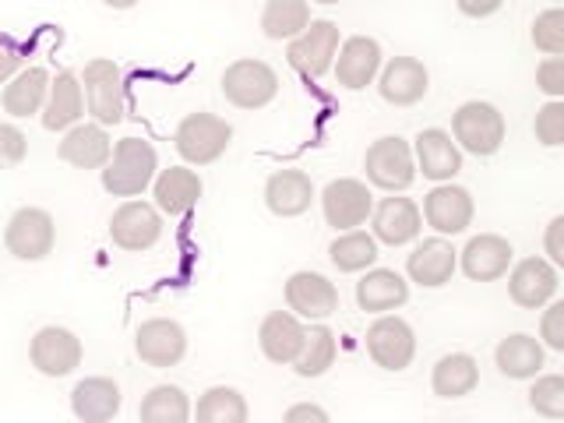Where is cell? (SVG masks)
Returning <instances> with one entry per match:
<instances>
[{"instance_id": "obj_47", "label": "cell", "mask_w": 564, "mask_h": 423, "mask_svg": "<svg viewBox=\"0 0 564 423\" xmlns=\"http://www.w3.org/2000/svg\"><path fill=\"white\" fill-rule=\"evenodd\" d=\"M286 423H300V420H317V423H328V410H322V405H311V402H304V405H290L286 410V416H282Z\"/></svg>"}, {"instance_id": "obj_26", "label": "cell", "mask_w": 564, "mask_h": 423, "mask_svg": "<svg viewBox=\"0 0 564 423\" xmlns=\"http://www.w3.org/2000/svg\"><path fill=\"white\" fill-rule=\"evenodd\" d=\"M314 202V181L304 170H275L264 181V205L279 219H296L304 216Z\"/></svg>"}, {"instance_id": "obj_17", "label": "cell", "mask_w": 564, "mask_h": 423, "mask_svg": "<svg viewBox=\"0 0 564 423\" xmlns=\"http://www.w3.org/2000/svg\"><path fill=\"white\" fill-rule=\"evenodd\" d=\"M286 307L304 322H325L339 311V290L322 272H293L286 279Z\"/></svg>"}, {"instance_id": "obj_2", "label": "cell", "mask_w": 564, "mask_h": 423, "mask_svg": "<svg viewBox=\"0 0 564 423\" xmlns=\"http://www.w3.org/2000/svg\"><path fill=\"white\" fill-rule=\"evenodd\" d=\"M448 134L455 138V145L463 152H469L476 159H490V155L501 152L505 138H508V123H505V113L494 102L473 99V102H463L452 113Z\"/></svg>"}, {"instance_id": "obj_8", "label": "cell", "mask_w": 564, "mask_h": 423, "mask_svg": "<svg viewBox=\"0 0 564 423\" xmlns=\"http://www.w3.org/2000/svg\"><path fill=\"white\" fill-rule=\"evenodd\" d=\"M53 243H57V223L46 208H35V205H25L18 208L14 216L8 219V229H4V247L8 254L18 258V261H43Z\"/></svg>"}, {"instance_id": "obj_9", "label": "cell", "mask_w": 564, "mask_h": 423, "mask_svg": "<svg viewBox=\"0 0 564 423\" xmlns=\"http://www.w3.org/2000/svg\"><path fill=\"white\" fill-rule=\"evenodd\" d=\"M364 346H367V357L381 370H392V375L405 370L416 357V335L410 322H402L399 314H378V322L364 335Z\"/></svg>"}, {"instance_id": "obj_22", "label": "cell", "mask_w": 564, "mask_h": 423, "mask_svg": "<svg viewBox=\"0 0 564 423\" xmlns=\"http://www.w3.org/2000/svg\"><path fill=\"white\" fill-rule=\"evenodd\" d=\"M511 261H516V247H511V240H505L498 234L473 237L463 251H458V269H463L466 279H473V282L501 279L511 269Z\"/></svg>"}, {"instance_id": "obj_48", "label": "cell", "mask_w": 564, "mask_h": 423, "mask_svg": "<svg viewBox=\"0 0 564 423\" xmlns=\"http://www.w3.org/2000/svg\"><path fill=\"white\" fill-rule=\"evenodd\" d=\"M106 8H113V11H131V8H138L141 0H102Z\"/></svg>"}, {"instance_id": "obj_34", "label": "cell", "mask_w": 564, "mask_h": 423, "mask_svg": "<svg viewBox=\"0 0 564 423\" xmlns=\"http://www.w3.org/2000/svg\"><path fill=\"white\" fill-rule=\"evenodd\" d=\"M311 25V4L307 0H264L261 11V32L269 40L282 43V40H296L300 32Z\"/></svg>"}, {"instance_id": "obj_16", "label": "cell", "mask_w": 564, "mask_h": 423, "mask_svg": "<svg viewBox=\"0 0 564 423\" xmlns=\"http://www.w3.org/2000/svg\"><path fill=\"white\" fill-rule=\"evenodd\" d=\"M381 43L375 35H349V40L339 43V53H335V82L349 93H360V88L375 85L378 70H381Z\"/></svg>"}, {"instance_id": "obj_41", "label": "cell", "mask_w": 564, "mask_h": 423, "mask_svg": "<svg viewBox=\"0 0 564 423\" xmlns=\"http://www.w3.org/2000/svg\"><path fill=\"white\" fill-rule=\"evenodd\" d=\"M25 155H29V134L18 123H0V170L25 163Z\"/></svg>"}, {"instance_id": "obj_12", "label": "cell", "mask_w": 564, "mask_h": 423, "mask_svg": "<svg viewBox=\"0 0 564 423\" xmlns=\"http://www.w3.org/2000/svg\"><path fill=\"white\" fill-rule=\"evenodd\" d=\"M134 352L141 364H149L155 370L176 367L187 357V332L173 317H149L134 332Z\"/></svg>"}, {"instance_id": "obj_39", "label": "cell", "mask_w": 564, "mask_h": 423, "mask_svg": "<svg viewBox=\"0 0 564 423\" xmlns=\"http://www.w3.org/2000/svg\"><path fill=\"white\" fill-rule=\"evenodd\" d=\"M533 46L546 53V57H561L564 53V11L561 8H546L543 14H536Z\"/></svg>"}, {"instance_id": "obj_5", "label": "cell", "mask_w": 564, "mask_h": 423, "mask_svg": "<svg viewBox=\"0 0 564 423\" xmlns=\"http://www.w3.org/2000/svg\"><path fill=\"white\" fill-rule=\"evenodd\" d=\"M364 173H367V184H375L388 194L413 187L416 181L413 145L399 134H384L378 141H370L364 152Z\"/></svg>"}, {"instance_id": "obj_29", "label": "cell", "mask_w": 564, "mask_h": 423, "mask_svg": "<svg viewBox=\"0 0 564 423\" xmlns=\"http://www.w3.org/2000/svg\"><path fill=\"white\" fill-rule=\"evenodd\" d=\"M123 395L113 378H85L70 392V413L85 423H106L120 413Z\"/></svg>"}, {"instance_id": "obj_35", "label": "cell", "mask_w": 564, "mask_h": 423, "mask_svg": "<svg viewBox=\"0 0 564 423\" xmlns=\"http://www.w3.org/2000/svg\"><path fill=\"white\" fill-rule=\"evenodd\" d=\"M335 352H339V346H335V332L328 325H314L304 332V346H300L296 360L290 367L296 370V378H322L335 364Z\"/></svg>"}, {"instance_id": "obj_40", "label": "cell", "mask_w": 564, "mask_h": 423, "mask_svg": "<svg viewBox=\"0 0 564 423\" xmlns=\"http://www.w3.org/2000/svg\"><path fill=\"white\" fill-rule=\"evenodd\" d=\"M533 131H536V141L546 149H557L564 141V102L561 99H551L546 106L536 110V120H533Z\"/></svg>"}, {"instance_id": "obj_28", "label": "cell", "mask_w": 564, "mask_h": 423, "mask_svg": "<svg viewBox=\"0 0 564 423\" xmlns=\"http://www.w3.org/2000/svg\"><path fill=\"white\" fill-rule=\"evenodd\" d=\"M410 300V282L395 269H367L357 282V304L367 314H392Z\"/></svg>"}, {"instance_id": "obj_36", "label": "cell", "mask_w": 564, "mask_h": 423, "mask_svg": "<svg viewBox=\"0 0 564 423\" xmlns=\"http://www.w3.org/2000/svg\"><path fill=\"white\" fill-rule=\"evenodd\" d=\"M138 416L145 423H187L191 399L184 388H176V384H155L152 392L141 399Z\"/></svg>"}, {"instance_id": "obj_20", "label": "cell", "mask_w": 564, "mask_h": 423, "mask_svg": "<svg viewBox=\"0 0 564 423\" xmlns=\"http://www.w3.org/2000/svg\"><path fill=\"white\" fill-rule=\"evenodd\" d=\"M431 88V70L416 57H392L378 70V93L388 106H416Z\"/></svg>"}, {"instance_id": "obj_45", "label": "cell", "mask_w": 564, "mask_h": 423, "mask_svg": "<svg viewBox=\"0 0 564 423\" xmlns=\"http://www.w3.org/2000/svg\"><path fill=\"white\" fill-rule=\"evenodd\" d=\"M18 70H22V53H18L8 35H0V85H8Z\"/></svg>"}, {"instance_id": "obj_1", "label": "cell", "mask_w": 564, "mask_h": 423, "mask_svg": "<svg viewBox=\"0 0 564 423\" xmlns=\"http://www.w3.org/2000/svg\"><path fill=\"white\" fill-rule=\"evenodd\" d=\"M102 191L113 194V198H138L145 194V187H152L155 173H159V155L152 149V141L145 138H120L110 163L102 170Z\"/></svg>"}, {"instance_id": "obj_3", "label": "cell", "mask_w": 564, "mask_h": 423, "mask_svg": "<svg viewBox=\"0 0 564 423\" xmlns=\"http://www.w3.org/2000/svg\"><path fill=\"white\" fill-rule=\"evenodd\" d=\"M229 145H234V128H229V120H223L216 113L198 110L176 123L173 149L181 152L187 166H212L216 159L226 155Z\"/></svg>"}, {"instance_id": "obj_4", "label": "cell", "mask_w": 564, "mask_h": 423, "mask_svg": "<svg viewBox=\"0 0 564 423\" xmlns=\"http://www.w3.org/2000/svg\"><path fill=\"white\" fill-rule=\"evenodd\" d=\"M85 113L102 128H117L128 113V93H123V75L110 57H96L85 64L82 75Z\"/></svg>"}, {"instance_id": "obj_19", "label": "cell", "mask_w": 564, "mask_h": 423, "mask_svg": "<svg viewBox=\"0 0 564 423\" xmlns=\"http://www.w3.org/2000/svg\"><path fill=\"white\" fill-rule=\"evenodd\" d=\"M413 163L416 173H423L434 184L455 181L458 170H463V149L455 145V138L441 128H427L420 131L413 141Z\"/></svg>"}, {"instance_id": "obj_10", "label": "cell", "mask_w": 564, "mask_h": 423, "mask_svg": "<svg viewBox=\"0 0 564 423\" xmlns=\"http://www.w3.org/2000/svg\"><path fill=\"white\" fill-rule=\"evenodd\" d=\"M163 237V212L149 202H134L128 198L110 219V240L120 251H131V254H141V251H152Z\"/></svg>"}, {"instance_id": "obj_44", "label": "cell", "mask_w": 564, "mask_h": 423, "mask_svg": "<svg viewBox=\"0 0 564 423\" xmlns=\"http://www.w3.org/2000/svg\"><path fill=\"white\" fill-rule=\"evenodd\" d=\"M561 234H564V216H554L551 223H546V234H543V251H546V261L551 264H564V240H561Z\"/></svg>"}, {"instance_id": "obj_38", "label": "cell", "mask_w": 564, "mask_h": 423, "mask_svg": "<svg viewBox=\"0 0 564 423\" xmlns=\"http://www.w3.org/2000/svg\"><path fill=\"white\" fill-rule=\"evenodd\" d=\"M529 410L546 416V420H561L564 416V378L561 375H536V384L529 388Z\"/></svg>"}, {"instance_id": "obj_25", "label": "cell", "mask_w": 564, "mask_h": 423, "mask_svg": "<svg viewBox=\"0 0 564 423\" xmlns=\"http://www.w3.org/2000/svg\"><path fill=\"white\" fill-rule=\"evenodd\" d=\"M40 117L46 131H67V128H75V123H82L85 93L75 70H57V78H50V93H46Z\"/></svg>"}, {"instance_id": "obj_6", "label": "cell", "mask_w": 564, "mask_h": 423, "mask_svg": "<svg viewBox=\"0 0 564 423\" xmlns=\"http://www.w3.org/2000/svg\"><path fill=\"white\" fill-rule=\"evenodd\" d=\"M223 96L237 110H264L279 96V75L272 64L243 57L223 70Z\"/></svg>"}, {"instance_id": "obj_42", "label": "cell", "mask_w": 564, "mask_h": 423, "mask_svg": "<svg viewBox=\"0 0 564 423\" xmlns=\"http://www.w3.org/2000/svg\"><path fill=\"white\" fill-rule=\"evenodd\" d=\"M543 317H540V339L546 349L554 352H564V300H551V304L540 307Z\"/></svg>"}, {"instance_id": "obj_11", "label": "cell", "mask_w": 564, "mask_h": 423, "mask_svg": "<svg viewBox=\"0 0 564 423\" xmlns=\"http://www.w3.org/2000/svg\"><path fill=\"white\" fill-rule=\"evenodd\" d=\"M29 360L43 378H67L82 367V339L70 328L46 325L32 335Z\"/></svg>"}, {"instance_id": "obj_24", "label": "cell", "mask_w": 564, "mask_h": 423, "mask_svg": "<svg viewBox=\"0 0 564 423\" xmlns=\"http://www.w3.org/2000/svg\"><path fill=\"white\" fill-rule=\"evenodd\" d=\"M110 152H113V141L106 134L102 123H96V120L67 128L57 145V155L75 170H102L110 163Z\"/></svg>"}, {"instance_id": "obj_27", "label": "cell", "mask_w": 564, "mask_h": 423, "mask_svg": "<svg viewBox=\"0 0 564 423\" xmlns=\"http://www.w3.org/2000/svg\"><path fill=\"white\" fill-rule=\"evenodd\" d=\"M304 325L293 311H272L258 328V346L264 352V360H272L279 367H290L296 360L300 346H304Z\"/></svg>"}, {"instance_id": "obj_31", "label": "cell", "mask_w": 564, "mask_h": 423, "mask_svg": "<svg viewBox=\"0 0 564 423\" xmlns=\"http://www.w3.org/2000/svg\"><path fill=\"white\" fill-rule=\"evenodd\" d=\"M46 93H50V70L46 67H25L4 85V96H0V102H4L8 117L25 120V117L43 113Z\"/></svg>"}, {"instance_id": "obj_33", "label": "cell", "mask_w": 564, "mask_h": 423, "mask_svg": "<svg viewBox=\"0 0 564 423\" xmlns=\"http://www.w3.org/2000/svg\"><path fill=\"white\" fill-rule=\"evenodd\" d=\"M328 258L335 269L346 275L367 272V269H375V261H378V240L375 234H364V229H346V234L332 240Z\"/></svg>"}, {"instance_id": "obj_23", "label": "cell", "mask_w": 564, "mask_h": 423, "mask_svg": "<svg viewBox=\"0 0 564 423\" xmlns=\"http://www.w3.org/2000/svg\"><path fill=\"white\" fill-rule=\"evenodd\" d=\"M202 176L194 173L191 166H170V170H159L155 181H152V198H155V208L163 212L170 219H181L187 212H194L202 198Z\"/></svg>"}, {"instance_id": "obj_15", "label": "cell", "mask_w": 564, "mask_h": 423, "mask_svg": "<svg viewBox=\"0 0 564 423\" xmlns=\"http://www.w3.org/2000/svg\"><path fill=\"white\" fill-rule=\"evenodd\" d=\"M508 275V296L511 304L522 311H540L543 304H551L557 296V264H551L546 258H522L516 269L505 272Z\"/></svg>"}, {"instance_id": "obj_46", "label": "cell", "mask_w": 564, "mask_h": 423, "mask_svg": "<svg viewBox=\"0 0 564 423\" xmlns=\"http://www.w3.org/2000/svg\"><path fill=\"white\" fill-rule=\"evenodd\" d=\"M455 4L466 18H490L505 8V0H455Z\"/></svg>"}, {"instance_id": "obj_32", "label": "cell", "mask_w": 564, "mask_h": 423, "mask_svg": "<svg viewBox=\"0 0 564 423\" xmlns=\"http://www.w3.org/2000/svg\"><path fill=\"white\" fill-rule=\"evenodd\" d=\"M480 384V364L469 352H448L431 370V388L437 399H466Z\"/></svg>"}, {"instance_id": "obj_30", "label": "cell", "mask_w": 564, "mask_h": 423, "mask_svg": "<svg viewBox=\"0 0 564 423\" xmlns=\"http://www.w3.org/2000/svg\"><path fill=\"white\" fill-rule=\"evenodd\" d=\"M543 360H546L543 343L533 339V335H525V332L508 335V339H501L498 349H494V364H498V370L511 381L536 378L543 370Z\"/></svg>"}, {"instance_id": "obj_43", "label": "cell", "mask_w": 564, "mask_h": 423, "mask_svg": "<svg viewBox=\"0 0 564 423\" xmlns=\"http://www.w3.org/2000/svg\"><path fill=\"white\" fill-rule=\"evenodd\" d=\"M536 88L546 99H561L564 96V57H546L536 67Z\"/></svg>"}, {"instance_id": "obj_21", "label": "cell", "mask_w": 564, "mask_h": 423, "mask_svg": "<svg viewBox=\"0 0 564 423\" xmlns=\"http://www.w3.org/2000/svg\"><path fill=\"white\" fill-rule=\"evenodd\" d=\"M458 269V251L445 240V237H431L413 247V254L405 258V275L410 282L423 290H441L448 286L452 275Z\"/></svg>"}, {"instance_id": "obj_49", "label": "cell", "mask_w": 564, "mask_h": 423, "mask_svg": "<svg viewBox=\"0 0 564 423\" xmlns=\"http://www.w3.org/2000/svg\"><path fill=\"white\" fill-rule=\"evenodd\" d=\"M307 4H339V0H307Z\"/></svg>"}, {"instance_id": "obj_37", "label": "cell", "mask_w": 564, "mask_h": 423, "mask_svg": "<svg viewBox=\"0 0 564 423\" xmlns=\"http://www.w3.org/2000/svg\"><path fill=\"white\" fill-rule=\"evenodd\" d=\"M202 423H243L247 420V402L237 388L216 384L198 399V405L191 410Z\"/></svg>"}, {"instance_id": "obj_18", "label": "cell", "mask_w": 564, "mask_h": 423, "mask_svg": "<svg viewBox=\"0 0 564 423\" xmlns=\"http://www.w3.org/2000/svg\"><path fill=\"white\" fill-rule=\"evenodd\" d=\"M423 229V216H420V205L413 198H381L375 208H370V234H375L378 243L388 247H405L420 237Z\"/></svg>"}, {"instance_id": "obj_7", "label": "cell", "mask_w": 564, "mask_h": 423, "mask_svg": "<svg viewBox=\"0 0 564 423\" xmlns=\"http://www.w3.org/2000/svg\"><path fill=\"white\" fill-rule=\"evenodd\" d=\"M339 25L328 22V18H311V25L290 40L286 46V61L300 70L304 78H322L332 70L335 53H339Z\"/></svg>"}, {"instance_id": "obj_14", "label": "cell", "mask_w": 564, "mask_h": 423, "mask_svg": "<svg viewBox=\"0 0 564 423\" xmlns=\"http://www.w3.org/2000/svg\"><path fill=\"white\" fill-rule=\"evenodd\" d=\"M370 208H375V198H370V187L357 176H339L322 191V212L325 223L335 229V234H346V229H357L370 219Z\"/></svg>"}, {"instance_id": "obj_13", "label": "cell", "mask_w": 564, "mask_h": 423, "mask_svg": "<svg viewBox=\"0 0 564 423\" xmlns=\"http://www.w3.org/2000/svg\"><path fill=\"white\" fill-rule=\"evenodd\" d=\"M420 216L437 237H458V234H466V229L473 226V216H476L473 194L466 187L445 181V184H437L427 198H423Z\"/></svg>"}]
</instances>
